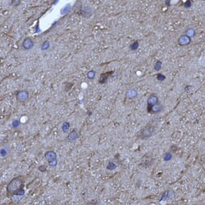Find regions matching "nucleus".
<instances>
[{"mask_svg": "<svg viewBox=\"0 0 205 205\" xmlns=\"http://www.w3.org/2000/svg\"><path fill=\"white\" fill-rule=\"evenodd\" d=\"M95 74H96V73H95V70H90L89 72L87 73V74H86V76H87V78L89 79H95Z\"/></svg>", "mask_w": 205, "mask_h": 205, "instance_id": "2eb2a0df", "label": "nucleus"}, {"mask_svg": "<svg viewBox=\"0 0 205 205\" xmlns=\"http://www.w3.org/2000/svg\"><path fill=\"white\" fill-rule=\"evenodd\" d=\"M162 109H163V106L162 104H161V103H158L157 104L154 105L153 107L149 108L147 112L149 113H151V114H158L162 112Z\"/></svg>", "mask_w": 205, "mask_h": 205, "instance_id": "6e6552de", "label": "nucleus"}, {"mask_svg": "<svg viewBox=\"0 0 205 205\" xmlns=\"http://www.w3.org/2000/svg\"><path fill=\"white\" fill-rule=\"evenodd\" d=\"M154 126L152 125V124H147L140 130V133L137 136V138L140 140H147L148 138L153 136V134L154 133Z\"/></svg>", "mask_w": 205, "mask_h": 205, "instance_id": "f03ea898", "label": "nucleus"}, {"mask_svg": "<svg viewBox=\"0 0 205 205\" xmlns=\"http://www.w3.org/2000/svg\"><path fill=\"white\" fill-rule=\"evenodd\" d=\"M30 95L28 90H19L15 92V98L16 100L20 104H24L29 99Z\"/></svg>", "mask_w": 205, "mask_h": 205, "instance_id": "7ed1b4c3", "label": "nucleus"}, {"mask_svg": "<svg viewBox=\"0 0 205 205\" xmlns=\"http://www.w3.org/2000/svg\"><path fill=\"white\" fill-rule=\"evenodd\" d=\"M159 103V99L156 94H151L147 99V111L154 105Z\"/></svg>", "mask_w": 205, "mask_h": 205, "instance_id": "20e7f679", "label": "nucleus"}, {"mask_svg": "<svg viewBox=\"0 0 205 205\" xmlns=\"http://www.w3.org/2000/svg\"><path fill=\"white\" fill-rule=\"evenodd\" d=\"M78 137H79V132H78V130L76 129H74L70 131V133H69L66 139H67L68 141H71L72 142V141H74L75 140H77Z\"/></svg>", "mask_w": 205, "mask_h": 205, "instance_id": "1a4fd4ad", "label": "nucleus"}, {"mask_svg": "<svg viewBox=\"0 0 205 205\" xmlns=\"http://www.w3.org/2000/svg\"><path fill=\"white\" fill-rule=\"evenodd\" d=\"M137 90H134V89H131V90H129L126 93V96H127V98H129V99H133V98L137 97Z\"/></svg>", "mask_w": 205, "mask_h": 205, "instance_id": "9b49d317", "label": "nucleus"}, {"mask_svg": "<svg viewBox=\"0 0 205 205\" xmlns=\"http://www.w3.org/2000/svg\"><path fill=\"white\" fill-rule=\"evenodd\" d=\"M34 47V41L32 38L27 37L22 42V48L24 50H30Z\"/></svg>", "mask_w": 205, "mask_h": 205, "instance_id": "39448f33", "label": "nucleus"}, {"mask_svg": "<svg viewBox=\"0 0 205 205\" xmlns=\"http://www.w3.org/2000/svg\"><path fill=\"white\" fill-rule=\"evenodd\" d=\"M139 48V42L138 41H134L130 44V49L133 51H136Z\"/></svg>", "mask_w": 205, "mask_h": 205, "instance_id": "ddd939ff", "label": "nucleus"}, {"mask_svg": "<svg viewBox=\"0 0 205 205\" xmlns=\"http://www.w3.org/2000/svg\"><path fill=\"white\" fill-rule=\"evenodd\" d=\"M186 35H187L188 36H190V37H192V36H194L195 35V29L193 28H188L186 31Z\"/></svg>", "mask_w": 205, "mask_h": 205, "instance_id": "4468645a", "label": "nucleus"}, {"mask_svg": "<svg viewBox=\"0 0 205 205\" xmlns=\"http://www.w3.org/2000/svg\"><path fill=\"white\" fill-rule=\"evenodd\" d=\"M162 61H156V63H155L154 65V69L155 70H157V71H158V70H160L161 69V68H162Z\"/></svg>", "mask_w": 205, "mask_h": 205, "instance_id": "f3484780", "label": "nucleus"}, {"mask_svg": "<svg viewBox=\"0 0 205 205\" xmlns=\"http://www.w3.org/2000/svg\"><path fill=\"white\" fill-rule=\"evenodd\" d=\"M44 158L47 162H52L54 161H57L58 159V155L56 154V152H54V150H49L44 153Z\"/></svg>", "mask_w": 205, "mask_h": 205, "instance_id": "0eeeda50", "label": "nucleus"}, {"mask_svg": "<svg viewBox=\"0 0 205 205\" xmlns=\"http://www.w3.org/2000/svg\"><path fill=\"white\" fill-rule=\"evenodd\" d=\"M165 3L167 7H170V0H166L165 2Z\"/></svg>", "mask_w": 205, "mask_h": 205, "instance_id": "412c9836", "label": "nucleus"}, {"mask_svg": "<svg viewBox=\"0 0 205 205\" xmlns=\"http://www.w3.org/2000/svg\"><path fill=\"white\" fill-rule=\"evenodd\" d=\"M49 165H50L51 167H55V166L57 165V164H58V161H54V162H49Z\"/></svg>", "mask_w": 205, "mask_h": 205, "instance_id": "aec40b11", "label": "nucleus"}, {"mask_svg": "<svg viewBox=\"0 0 205 205\" xmlns=\"http://www.w3.org/2000/svg\"><path fill=\"white\" fill-rule=\"evenodd\" d=\"M86 205H95L94 203H92V202H89V203H87Z\"/></svg>", "mask_w": 205, "mask_h": 205, "instance_id": "4be33fe9", "label": "nucleus"}, {"mask_svg": "<svg viewBox=\"0 0 205 205\" xmlns=\"http://www.w3.org/2000/svg\"><path fill=\"white\" fill-rule=\"evenodd\" d=\"M23 186H24V181L21 179V177L13 178L8 183L7 187H6L7 196L13 195L15 194L17 191L23 189Z\"/></svg>", "mask_w": 205, "mask_h": 205, "instance_id": "f257e3e1", "label": "nucleus"}, {"mask_svg": "<svg viewBox=\"0 0 205 205\" xmlns=\"http://www.w3.org/2000/svg\"><path fill=\"white\" fill-rule=\"evenodd\" d=\"M112 73L113 72H108V73H104V74H101L100 79H99V83H100L101 84L107 83V81H108L109 76L111 75Z\"/></svg>", "mask_w": 205, "mask_h": 205, "instance_id": "9d476101", "label": "nucleus"}, {"mask_svg": "<svg viewBox=\"0 0 205 205\" xmlns=\"http://www.w3.org/2000/svg\"><path fill=\"white\" fill-rule=\"evenodd\" d=\"M69 128H70L69 123L64 122L63 123V124H62V126H61V130H62L63 133H67L69 131Z\"/></svg>", "mask_w": 205, "mask_h": 205, "instance_id": "f8f14e48", "label": "nucleus"}, {"mask_svg": "<svg viewBox=\"0 0 205 205\" xmlns=\"http://www.w3.org/2000/svg\"><path fill=\"white\" fill-rule=\"evenodd\" d=\"M191 42V38L190 36H188L186 34L182 35L179 36V40H178V43L180 46H187L189 45Z\"/></svg>", "mask_w": 205, "mask_h": 205, "instance_id": "423d86ee", "label": "nucleus"}, {"mask_svg": "<svg viewBox=\"0 0 205 205\" xmlns=\"http://www.w3.org/2000/svg\"><path fill=\"white\" fill-rule=\"evenodd\" d=\"M204 1H205V0H204Z\"/></svg>", "mask_w": 205, "mask_h": 205, "instance_id": "5701e85b", "label": "nucleus"}, {"mask_svg": "<svg viewBox=\"0 0 205 205\" xmlns=\"http://www.w3.org/2000/svg\"><path fill=\"white\" fill-rule=\"evenodd\" d=\"M184 7L186 8H189L191 7V0H187L185 3H184Z\"/></svg>", "mask_w": 205, "mask_h": 205, "instance_id": "6ab92c4d", "label": "nucleus"}, {"mask_svg": "<svg viewBox=\"0 0 205 205\" xmlns=\"http://www.w3.org/2000/svg\"><path fill=\"white\" fill-rule=\"evenodd\" d=\"M49 46H50L49 41L45 40L43 43V44H42V46H41V49H42V50H46V49H48L49 48Z\"/></svg>", "mask_w": 205, "mask_h": 205, "instance_id": "dca6fc26", "label": "nucleus"}, {"mask_svg": "<svg viewBox=\"0 0 205 205\" xmlns=\"http://www.w3.org/2000/svg\"><path fill=\"white\" fill-rule=\"evenodd\" d=\"M157 79L158 80V81H163V80L165 79V75H163L162 74H158L157 75Z\"/></svg>", "mask_w": 205, "mask_h": 205, "instance_id": "a211bd4d", "label": "nucleus"}]
</instances>
